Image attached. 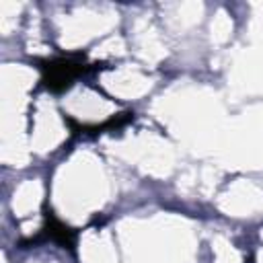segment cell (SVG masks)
I'll list each match as a JSON object with an SVG mask.
<instances>
[{"label":"cell","mask_w":263,"mask_h":263,"mask_svg":"<svg viewBox=\"0 0 263 263\" xmlns=\"http://www.w3.org/2000/svg\"><path fill=\"white\" fill-rule=\"evenodd\" d=\"M41 70H43V84L49 90L60 92V90L68 88L74 82V78L86 70V66H82L80 62H74L70 58H58V60L43 62Z\"/></svg>","instance_id":"6da1fadb"},{"label":"cell","mask_w":263,"mask_h":263,"mask_svg":"<svg viewBox=\"0 0 263 263\" xmlns=\"http://www.w3.org/2000/svg\"><path fill=\"white\" fill-rule=\"evenodd\" d=\"M45 234H47V238L49 240H53V242H58L60 247H64V249H70V251H74V242H76V232L70 228V226H66L62 220H58L51 212H47L45 214Z\"/></svg>","instance_id":"7a4b0ae2"}]
</instances>
